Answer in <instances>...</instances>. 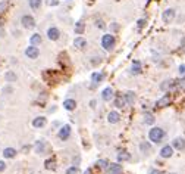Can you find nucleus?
<instances>
[{"instance_id":"obj_1","label":"nucleus","mask_w":185,"mask_h":174,"mask_svg":"<svg viewBox=\"0 0 185 174\" xmlns=\"http://www.w3.org/2000/svg\"><path fill=\"white\" fill-rule=\"evenodd\" d=\"M163 137H165V131H163L160 127H153L152 130L148 131V139H150L153 143H159V142H162Z\"/></svg>"},{"instance_id":"obj_2","label":"nucleus","mask_w":185,"mask_h":174,"mask_svg":"<svg viewBox=\"0 0 185 174\" xmlns=\"http://www.w3.org/2000/svg\"><path fill=\"white\" fill-rule=\"evenodd\" d=\"M115 37L112 35V34H104L103 37H101V46H103V49L106 50H110L113 46H115Z\"/></svg>"},{"instance_id":"obj_3","label":"nucleus","mask_w":185,"mask_h":174,"mask_svg":"<svg viewBox=\"0 0 185 174\" xmlns=\"http://www.w3.org/2000/svg\"><path fill=\"white\" fill-rule=\"evenodd\" d=\"M21 24L24 28H28V30H31L35 27V21H34V18L31 15H24L22 19H21Z\"/></svg>"},{"instance_id":"obj_4","label":"nucleus","mask_w":185,"mask_h":174,"mask_svg":"<svg viewBox=\"0 0 185 174\" xmlns=\"http://www.w3.org/2000/svg\"><path fill=\"white\" fill-rule=\"evenodd\" d=\"M162 19H163L165 24H170L175 19V9H166L162 15Z\"/></svg>"},{"instance_id":"obj_5","label":"nucleus","mask_w":185,"mask_h":174,"mask_svg":"<svg viewBox=\"0 0 185 174\" xmlns=\"http://www.w3.org/2000/svg\"><path fill=\"white\" fill-rule=\"evenodd\" d=\"M69 136H71V125H68V124L63 125L58 131V137H59L60 140H66V139H69Z\"/></svg>"},{"instance_id":"obj_6","label":"nucleus","mask_w":185,"mask_h":174,"mask_svg":"<svg viewBox=\"0 0 185 174\" xmlns=\"http://www.w3.org/2000/svg\"><path fill=\"white\" fill-rule=\"evenodd\" d=\"M25 55H26V56H28L30 59H37V58H38V55H40V52H38V47H35V46H30V47H26Z\"/></svg>"},{"instance_id":"obj_7","label":"nucleus","mask_w":185,"mask_h":174,"mask_svg":"<svg viewBox=\"0 0 185 174\" xmlns=\"http://www.w3.org/2000/svg\"><path fill=\"white\" fill-rule=\"evenodd\" d=\"M170 102H172V98H170L169 94H165L162 99L157 100L156 106H157V108H166V106H169V105H170Z\"/></svg>"},{"instance_id":"obj_8","label":"nucleus","mask_w":185,"mask_h":174,"mask_svg":"<svg viewBox=\"0 0 185 174\" xmlns=\"http://www.w3.org/2000/svg\"><path fill=\"white\" fill-rule=\"evenodd\" d=\"M172 148H175L178 150H182L185 148V139L184 137H176L172 140Z\"/></svg>"},{"instance_id":"obj_9","label":"nucleus","mask_w":185,"mask_h":174,"mask_svg":"<svg viewBox=\"0 0 185 174\" xmlns=\"http://www.w3.org/2000/svg\"><path fill=\"white\" fill-rule=\"evenodd\" d=\"M47 37H49L50 40H58L60 37V31L56 27H50V28L47 30Z\"/></svg>"},{"instance_id":"obj_10","label":"nucleus","mask_w":185,"mask_h":174,"mask_svg":"<svg viewBox=\"0 0 185 174\" xmlns=\"http://www.w3.org/2000/svg\"><path fill=\"white\" fill-rule=\"evenodd\" d=\"M122 173H124V168H122L120 164H113V165H110L109 168H107V171H106V174H122Z\"/></svg>"},{"instance_id":"obj_11","label":"nucleus","mask_w":185,"mask_h":174,"mask_svg":"<svg viewBox=\"0 0 185 174\" xmlns=\"http://www.w3.org/2000/svg\"><path fill=\"white\" fill-rule=\"evenodd\" d=\"M173 155V148L172 146H163L160 150V157L162 158H170Z\"/></svg>"},{"instance_id":"obj_12","label":"nucleus","mask_w":185,"mask_h":174,"mask_svg":"<svg viewBox=\"0 0 185 174\" xmlns=\"http://www.w3.org/2000/svg\"><path fill=\"white\" fill-rule=\"evenodd\" d=\"M46 123H47L46 117H37V118H34L33 125L35 127V128H41V127H44V125H46Z\"/></svg>"},{"instance_id":"obj_13","label":"nucleus","mask_w":185,"mask_h":174,"mask_svg":"<svg viewBox=\"0 0 185 174\" xmlns=\"http://www.w3.org/2000/svg\"><path fill=\"white\" fill-rule=\"evenodd\" d=\"M119 118H120V115H119L116 111H112V112H109V115H107V121H109L110 124H116L119 121Z\"/></svg>"},{"instance_id":"obj_14","label":"nucleus","mask_w":185,"mask_h":174,"mask_svg":"<svg viewBox=\"0 0 185 174\" xmlns=\"http://www.w3.org/2000/svg\"><path fill=\"white\" fill-rule=\"evenodd\" d=\"M74 46H75L76 49H84L85 46H87V42H85L84 37H76L75 40H74Z\"/></svg>"},{"instance_id":"obj_15","label":"nucleus","mask_w":185,"mask_h":174,"mask_svg":"<svg viewBox=\"0 0 185 174\" xmlns=\"http://www.w3.org/2000/svg\"><path fill=\"white\" fill-rule=\"evenodd\" d=\"M101 98H103V100H106V102L110 100L112 98H113V90H112L110 87H106L104 90L101 91Z\"/></svg>"},{"instance_id":"obj_16","label":"nucleus","mask_w":185,"mask_h":174,"mask_svg":"<svg viewBox=\"0 0 185 174\" xmlns=\"http://www.w3.org/2000/svg\"><path fill=\"white\" fill-rule=\"evenodd\" d=\"M63 106H65V109H68V111H74L76 106V102L74 99H66L63 102Z\"/></svg>"},{"instance_id":"obj_17","label":"nucleus","mask_w":185,"mask_h":174,"mask_svg":"<svg viewBox=\"0 0 185 174\" xmlns=\"http://www.w3.org/2000/svg\"><path fill=\"white\" fill-rule=\"evenodd\" d=\"M140 72H141V64H140L138 61H135L134 64H132V66H131V74L138 75Z\"/></svg>"},{"instance_id":"obj_18","label":"nucleus","mask_w":185,"mask_h":174,"mask_svg":"<svg viewBox=\"0 0 185 174\" xmlns=\"http://www.w3.org/2000/svg\"><path fill=\"white\" fill-rule=\"evenodd\" d=\"M30 42H31V46H38L41 43V35L40 34H33L31 39H30Z\"/></svg>"},{"instance_id":"obj_19","label":"nucleus","mask_w":185,"mask_h":174,"mask_svg":"<svg viewBox=\"0 0 185 174\" xmlns=\"http://www.w3.org/2000/svg\"><path fill=\"white\" fill-rule=\"evenodd\" d=\"M44 150H46V146H44V143L41 140H38L35 143V152L38 154V155H43L44 154Z\"/></svg>"},{"instance_id":"obj_20","label":"nucleus","mask_w":185,"mask_h":174,"mask_svg":"<svg viewBox=\"0 0 185 174\" xmlns=\"http://www.w3.org/2000/svg\"><path fill=\"white\" fill-rule=\"evenodd\" d=\"M44 165H46V168L47 170H54L56 168V159L54 158H49V159H46V162H44Z\"/></svg>"},{"instance_id":"obj_21","label":"nucleus","mask_w":185,"mask_h":174,"mask_svg":"<svg viewBox=\"0 0 185 174\" xmlns=\"http://www.w3.org/2000/svg\"><path fill=\"white\" fill-rule=\"evenodd\" d=\"M16 155V150L13 149V148H6V149L3 150V157L5 158H13Z\"/></svg>"},{"instance_id":"obj_22","label":"nucleus","mask_w":185,"mask_h":174,"mask_svg":"<svg viewBox=\"0 0 185 174\" xmlns=\"http://www.w3.org/2000/svg\"><path fill=\"white\" fill-rule=\"evenodd\" d=\"M129 159H131V155L128 152H125V150L118 154V161H129Z\"/></svg>"},{"instance_id":"obj_23","label":"nucleus","mask_w":185,"mask_h":174,"mask_svg":"<svg viewBox=\"0 0 185 174\" xmlns=\"http://www.w3.org/2000/svg\"><path fill=\"white\" fill-rule=\"evenodd\" d=\"M96 165L99 167L100 170H106V168H109V161L107 159H99Z\"/></svg>"},{"instance_id":"obj_24","label":"nucleus","mask_w":185,"mask_h":174,"mask_svg":"<svg viewBox=\"0 0 185 174\" xmlns=\"http://www.w3.org/2000/svg\"><path fill=\"white\" fill-rule=\"evenodd\" d=\"M104 78V75L100 74V72H92L91 75V80H92V83H100L101 80Z\"/></svg>"},{"instance_id":"obj_25","label":"nucleus","mask_w":185,"mask_h":174,"mask_svg":"<svg viewBox=\"0 0 185 174\" xmlns=\"http://www.w3.org/2000/svg\"><path fill=\"white\" fill-rule=\"evenodd\" d=\"M115 106H116V108H124V106H125V98L118 96V98L115 99Z\"/></svg>"},{"instance_id":"obj_26","label":"nucleus","mask_w":185,"mask_h":174,"mask_svg":"<svg viewBox=\"0 0 185 174\" xmlns=\"http://www.w3.org/2000/svg\"><path fill=\"white\" fill-rule=\"evenodd\" d=\"M5 78H6V81H9V83H13V81H16V74L12 72V71H9V72H6Z\"/></svg>"},{"instance_id":"obj_27","label":"nucleus","mask_w":185,"mask_h":174,"mask_svg":"<svg viewBox=\"0 0 185 174\" xmlns=\"http://www.w3.org/2000/svg\"><path fill=\"white\" fill-rule=\"evenodd\" d=\"M84 28H85V24L82 22V21L76 22V25H75V33H76V34H82V33H84Z\"/></svg>"},{"instance_id":"obj_28","label":"nucleus","mask_w":185,"mask_h":174,"mask_svg":"<svg viewBox=\"0 0 185 174\" xmlns=\"http://www.w3.org/2000/svg\"><path fill=\"white\" fill-rule=\"evenodd\" d=\"M173 83H175L173 80H166V81H163V83L160 84V89H162V90H168L169 87L173 86Z\"/></svg>"},{"instance_id":"obj_29","label":"nucleus","mask_w":185,"mask_h":174,"mask_svg":"<svg viewBox=\"0 0 185 174\" xmlns=\"http://www.w3.org/2000/svg\"><path fill=\"white\" fill-rule=\"evenodd\" d=\"M154 117L152 115V114H144V123L145 124H148V125H152V124H154Z\"/></svg>"},{"instance_id":"obj_30","label":"nucleus","mask_w":185,"mask_h":174,"mask_svg":"<svg viewBox=\"0 0 185 174\" xmlns=\"http://www.w3.org/2000/svg\"><path fill=\"white\" fill-rule=\"evenodd\" d=\"M41 6V0H30V8L34 9V10H37V9H40Z\"/></svg>"},{"instance_id":"obj_31","label":"nucleus","mask_w":185,"mask_h":174,"mask_svg":"<svg viewBox=\"0 0 185 174\" xmlns=\"http://www.w3.org/2000/svg\"><path fill=\"white\" fill-rule=\"evenodd\" d=\"M134 100H135V94L132 93V91H128V93H126V96H125V102H128L129 105H132V103H134Z\"/></svg>"},{"instance_id":"obj_32","label":"nucleus","mask_w":185,"mask_h":174,"mask_svg":"<svg viewBox=\"0 0 185 174\" xmlns=\"http://www.w3.org/2000/svg\"><path fill=\"white\" fill-rule=\"evenodd\" d=\"M78 173H79V170L76 167H69L66 170V174H78Z\"/></svg>"},{"instance_id":"obj_33","label":"nucleus","mask_w":185,"mask_h":174,"mask_svg":"<svg viewBox=\"0 0 185 174\" xmlns=\"http://www.w3.org/2000/svg\"><path fill=\"white\" fill-rule=\"evenodd\" d=\"M145 24H147L145 19H140V21L137 22V28H138V30H143L144 27H145Z\"/></svg>"},{"instance_id":"obj_34","label":"nucleus","mask_w":185,"mask_h":174,"mask_svg":"<svg viewBox=\"0 0 185 174\" xmlns=\"http://www.w3.org/2000/svg\"><path fill=\"white\" fill-rule=\"evenodd\" d=\"M8 6H9L8 2H0V13H3V12L8 9Z\"/></svg>"},{"instance_id":"obj_35","label":"nucleus","mask_w":185,"mask_h":174,"mask_svg":"<svg viewBox=\"0 0 185 174\" xmlns=\"http://www.w3.org/2000/svg\"><path fill=\"white\" fill-rule=\"evenodd\" d=\"M140 148L144 150V152H148V149H150V146H148V143H141L140 145Z\"/></svg>"},{"instance_id":"obj_36","label":"nucleus","mask_w":185,"mask_h":174,"mask_svg":"<svg viewBox=\"0 0 185 174\" xmlns=\"http://www.w3.org/2000/svg\"><path fill=\"white\" fill-rule=\"evenodd\" d=\"M178 69H179V74H181V75H185V64L179 65V68H178Z\"/></svg>"},{"instance_id":"obj_37","label":"nucleus","mask_w":185,"mask_h":174,"mask_svg":"<svg viewBox=\"0 0 185 174\" xmlns=\"http://www.w3.org/2000/svg\"><path fill=\"white\" fill-rule=\"evenodd\" d=\"M96 25H97V28H104V24H103L101 19H97V21H96Z\"/></svg>"},{"instance_id":"obj_38","label":"nucleus","mask_w":185,"mask_h":174,"mask_svg":"<svg viewBox=\"0 0 185 174\" xmlns=\"http://www.w3.org/2000/svg\"><path fill=\"white\" fill-rule=\"evenodd\" d=\"M110 28H112L113 31H118V30H119V25L116 24V22H112V25H110Z\"/></svg>"},{"instance_id":"obj_39","label":"nucleus","mask_w":185,"mask_h":174,"mask_svg":"<svg viewBox=\"0 0 185 174\" xmlns=\"http://www.w3.org/2000/svg\"><path fill=\"white\" fill-rule=\"evenodd\" d=\"M148 174H163V173H162L160 170H156V168H152V170H150V173H148Z\"/></svg>"},{"instance_id":"obj_40","label":"nucleus","mask_w":185,"mask_h":174,"mask_svg":"<svg viewBox=\"0 0 185 174\" xmlns=\"http://www.w3.org/2000/svg\"><path fill=\"white\" fill-rule=\"evenodd\" d=\"M5 168H6V164H5L3 161H0V173H2V171H3Z\"/></svg>"},{"instance_id":"obj_41","label":"nucleus","mask_w":185,"mask_h":174,"mask_svg":"<svg viewBox=\"0 0 185 174\" xmlns=\"http://www.w3.org/2000/svg\"><path fill=\"white\" fill-rule=\"evenodd\" d=\"M84 174H92V173H91V170L88 168V170H85V171H84Z\"/></svg>"},{"instance_id":"obj_42","label":"nucleus","mask_w":185,"mask_h":174,"mask_svg":"<svg viewBox=\"0 0 185 174\" xmlns=\"http://www.w3.org/2000/svg\"><path fill=\"white\" fill-rule=\"evenodd\" d=\"M90 105H91L92 108H94V106H96V100H91V102H90Z\"/></svg>"},{"instance_id":"obj_43","label":"nucleus","mask_w":185,"mask_h":174,"mask_svg":"<svg viewBox=\"0 0 185 174\" xmlns=\"http://www.w3.org/2000/svg\"><path fill=\"white\" fill-rule=\"evenodd\" d=\"M3 22H5V21H3V18H0V27L3 25Z\"/></svg>"},{"instance_id":"obj_44","label":"nucleus","mask_w":185,"mask_h":174,"mask_svg":"<svg viewBox=\"0 0 185 174\" xmlns=\"http://www.w3.org/2000/svg\"><path fill=\"white\" fill-rule=\"evenodd\" d=\"M172 174H173V173H172Z\"/></svg>"}]
</instances>
